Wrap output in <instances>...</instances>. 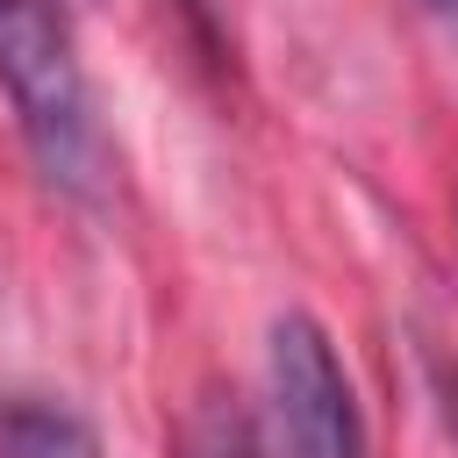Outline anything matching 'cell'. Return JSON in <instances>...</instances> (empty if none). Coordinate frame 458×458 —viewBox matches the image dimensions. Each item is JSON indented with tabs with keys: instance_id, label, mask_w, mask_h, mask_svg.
Instances as JSON below:
<instances>
[{
	"instance_id": "cell-5",
	"label": "cell",
	"mask_w": 458,
	"mask_h": 458,
	"mask_svg": "<svg viewBox=\"0 0 458 458\" xmlns=\"http://www.w3.org/2000/svg\"><path fill=\"white\" fill-rule=\"evenodd\" d=\"M437 7H458V0H437Z\"/></svg>"
},
{
	"instance_id": "cell-2",
	"label": "cell",
	"mask_w": 458,
	"mask_h": 458,
	"mask_svg": "<svg viewBox=\"0 0 458 458\" xmlns=\"http://www.w3.org/2000/svg\"><path fill=\"white\" fill-rule=\"evenodd\" d=\"M272 458H365V415L329 329L286 308L265 336V408H258Z\"/></svg>"
},
{
	"instance_id": "cell-4",
	"label": "cell",
	"mask_w": 458,
	"mask_h": 458,
	"mask_svg": "<svg viewBox=\"0 0 458 458\" xmlns=\"http://www.w3.org/2000/svg\"><path fill=\"white\" fill-rule=\"evenodd\" d=\"M172 458H272V451H265L258 408L243 394H200L186 408V422H179Z\"/></svg>"
},
{
	"instance_id": "cell-3",
	"label": "cell",
	"mask_w": 458,
	"mask_h": 458,
	"mask_svg": "<svg viewBox=\"0 0 458 458\" xmlns=\"http://www.w3.org/2000/svg\"><path fill=\"white\" fill-rule=\"evenodd\" d=\"M0 458H107L93 422L64 401H0Z\"/></svg>"
},
{
	"instance_id": "cell-1",
	"label": "cell",
	"mask_w": 458,
	"mask_h": 458,
	"mask_svg": "<svg viewBox=\"0 0 458 458\" xmlns=\"http://www.w3.org/2000/svg\"><path fill=\"white\" fill-rule=\"evenodd\" d=\"M0 93L14 107V129L36 157V172L57 193H79V200L100 193L107 136L93 114L79 43L50 0H0Z\"/></svg>"
}]
</instances>
